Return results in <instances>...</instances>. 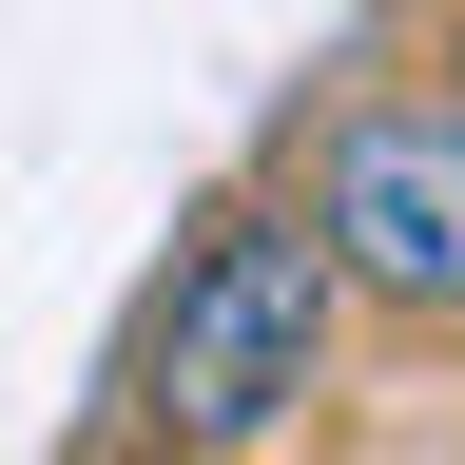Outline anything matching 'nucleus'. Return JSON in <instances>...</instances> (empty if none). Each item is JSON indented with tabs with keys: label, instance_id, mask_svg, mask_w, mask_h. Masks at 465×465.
<instances>
[{
	"label": "nucleus",
	"instance_id": "1",
	"mask_svg": "<svg viewBox=\"0 0 465 465\" xmlns=\"http://www.w3.org/2000/svg\"><path fill=\"white\" fill-rule=\"evenodd\" d=\"M330 311H349V272L311 252V213H213L136 311V427L174 465H252L330 388Z\"/></svg>",
	"mask_w": 465,
	"mask_h": 465
},
{
	"label": "nucleus",
	"instance_id": "2",
	"mask_svg": "<svg viewBox=\"0 0 465 465\" xmlns=\"http://www.w3.org/2000/svg\"><path fill=\"white\" fill-rule=\"evenodd\" d=\"M311 252L388 311L465 330V97H349L311 155Z\"/></svg>",
	"mask_w": 465,
	"mask_h": 465
},
{
	"label": "nucleus",
	"instance_id": "3",
	"mask_svg": "<svg viewBox=\"0 0 465 465\" xmlns=\"http://www.w3.org/2000/svg\"><path fill=\"white\" fill-rule=\"evenodd\" d=\"M446 97H465V39H446Z\"/></svg>",
	"mask_w": 465,
	"mask_h": 465
}]
</instances>
